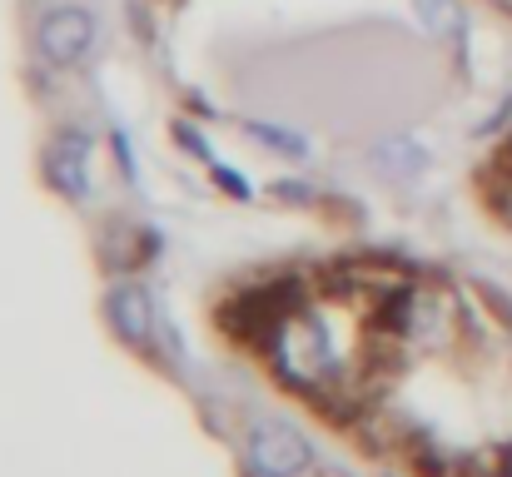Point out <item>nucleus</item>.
Listing matches in <instances>:
<instances>
[{"label": "nucleus", "instance_id": "1", "mask_svg": "<svg viewBox=\"0 0 512 477\" xmlns=\"http://www.w3.org/2000/svg\"><path fill=\"white\" fill-rule=\"evenodd\" d=\"M269 353H274V368L294 383V388H319L329 373H334V348L324 338V328L304 314H284L274 338H269Z\"/></svg>", "mask_w": 512, "mask_h": 477}, {"label": "nucleus", "instance_id": "3", "mask_svg": "<svg viewBox=\"0 0 512 477\" xmlns=\"http://www.w3.org/2000/svg\"><path fill=\"white\" fill-rule=\"evenodd\" d=\"M314 463V448L289 423H254L249 433V468L259 477H299Z\"/></svg>", "mask_w": 512, "mask_h": 477}, {"label": "nucleus", "instance_id": "9", "mask_svg": "<svg viewBox=\"0 0 512 477\" xmlns=\"http://www.w3.org/2000/svg\"><path fill=\"white\" fill-rule=\"evenodd\" d=\"M503 477H512V448L503 453Z\"/></svg>", "mask_w": 512, "mask_h": 477}, {"label": "nucleus", "instance_id": "10", "mask_svg": "<svg viewBox=\"0 0 512 477\" xmlns=\"http://www.w3.org/2000/svg\"><path fill=\"white\" fill-rule=\"evenodd\" d=\"M498 5H503V10H512V0H498Z\"/></svg>", "mask_w": 512, "mask_h": 477}, {"label": "nucleus", "instance_id": "6", "mask_svg": "<svg viewBox=\"0 0 512 477\" xmlns=\"http://www.w3.org/2000/svg\"><path fill=\"white\" fill-rule=\"evenodd\" d=\"M110 323H115V333H120L125 343L145 348V343L155 338V309H150V294H145L140 284H120V289L110 294Z\"/></svg>", "mask_w": 512, "mask_h": 477}, {"label": "nucleus", "instance_id": "2", "mask_svg": "<svg viewBox=\"0 0 512 477\" xmlns=\"http://www.w3.org/2000/svg\"><path fill=\"white\" fill-rule=\"evenodd\" d=\"M393 323H398V333H403L413 348H448L453 333H458V304H453L448 289L418 284V289H403V294H398Z\"/></svg>", "mask_w": 512, "mask_h": 477}, {"label": "nucleus", "instance_id": "4", "mask_svg": "<svg viewBox=\"0 0 512 477\" xmlns=\"http://www.w3.org/2000/svg\"><path fill=\"white\" fill-rule=\"evenodd\" d=\"M35 45H40V55H45L50 65H75V60H85L90 45H95V20H90L85 10H75V5L50 10V15L40 20V30H35Z\"/></svg>", "mask_w": 512, "mask_h": 477}, {"label": "nucleus", "instance_id": "8", "mask_svg": "<svg viewBox=\"0 0 512 477\" xmlns=\"http://www.w3.org/2000/svg\"><path fill=\"white\" fill-rule=\"evenodd\" d=\"M493 209L503 214V224H512V169H503L493 179Z\"/></svg>", "mask_w": 512, "mask_h": 477}, {"label": "nucleus", "instance_id": "7", "mask_svg": "<svg viewBox=\"0 0 512 477\" xmlns=\"http://www.w3.org/2000/svg\"><path fill=\"white\" fill-rule=\"evenodd\" d=\"M423 15H428V25L443 30V35L458 30V5H453V0H423Z\"/></svg>", "mask_w": 512, "mask_h": 477}, {"label": "nucleus", "instance_id": "5", "mask_svg": "<svg viewBox=\"0 0 512 477\" xmlns=\"http://www.w3.org/2000/svg\"><path fill=\"white\" fill-rule=\"evenodd\" d=\"M45 179L65 199H80L90 189V140L85 135H55L50 150H45Z\"/></svg>", "mask_w": 512, "mask_h": 477}]
</instances>
